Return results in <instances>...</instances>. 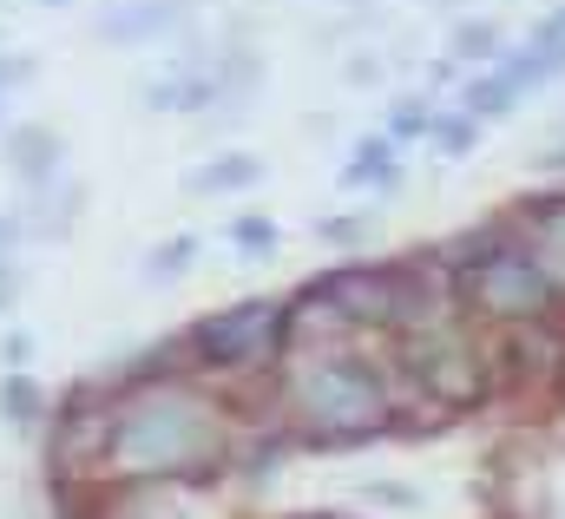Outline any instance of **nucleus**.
Here are the masks:
<instances>
[{"instance_id": "1", "label": "nucleus", "mask_w": 565, "mask_h": 519, "mask_svg": "<svg viewBox=\"0 0 565 519\" xmlns=\"http://www.w3.org/2000/svg\"><path fill=\"white\" fill-rule=\"evenodd\" d=\"M224 447H231V421L204 389L145 382L106 407L99 460L126 487H164V480H198L204 467L224 460Z\"/></svg>"}, {"instance_id": "2", "label": "nucleus", "mask_w": 565, "mask_h": 519, "mask_svg": "<svg viewBox=\"0 0 565 519\" xmlns=\"http://www.w3.org/2000/svg\"><path fill=\"white\" fill-rule=\"evenodd\" d=\"M289 407L309 427V441L322 447H349V441H375L395 421V394L388 375L355 356V349H316L289 369Z\"/></svg>"}, {"instance_id": "3", "label": "nucleus", "mask_w": 565, "mask_h": 519, "mask_svg": "<svg viewBox=\"0 0 565 519\" xmlns=\"http://www.w3.org/2000/svg\"><path fill=\"white\" fill-rule=\"evenodd\" d=\"M454 289L487 322H526V316H540L559 296L553 276L540 269V257L520 244V231H500V237L480 231V237H467L454 251Z\"/></svg>"}, {"instance_id": "4", "label": "nucleus", "mask_w": 565, "mask_h": 519, "mask_svg": "<svg viewBox=\"0 0 565 519\" xmlns=\"http://www.w3.org/2000/svg\"><path fill=\"white\" fill-rule=\"evenodd\" d=\"M302 303H329L335 322H355V329H408L434 316L427 309V276H415L408 263H349V269H329L302 289Z\"/></svg>"}, {"instance_id": "5", "label": "nucleus", "mask_w": 565, "mask_h": 519, "mask_svg": "<svg viewBox=\"0 0 565 519\" xmlns=\"http://www.w3.org/2000/svg\"><path fill=\"white\" fill-rule=\"evenodd\" d=\"M402 369H408V382L422 394H434L440 407H473V401L487 394L480 356H473L467 336H460L454 322H440V316H422V322L402 329Z\"/></svg>"}, {"instance_id": "6", "label": "nucleus", "mask_w": 565, "mask_h": 519, "mask_svg": "<svg viewBox=\"0 0 565 519\" xmlns=\"http://www.w3.org/2000/svg\"><path fill=\"white\" fill-rule=\"evenodd\" d=\"M282 342H289V309L270 303V296H250V303L211 309V316L184 336V349H191L204 369H250V362L277 356Z\"/></svg>"}, {"instance_id": "7", "label": "nucleus", "mask_w": 565, "mask_h": 519, "mask_svg": "<svg viewBox=\"0 0 565 519\" xmlns=\"http://www.w3.org/2000/svg\"><path fill=\"white\" fill-rule=\"evenodd\" d=\"M7 171L26 184V191H46L60 178V131L53 126H20L7 138Z\"/></svg>"}, {"instance_id": "8", "label": "nucleus", "mask_w": 565, "mask_h": 519, "mask_svg": "<svg viewBox=\"0 0 565 519\" xmlns=\"http://www.w3.org/2000/svg\"><path fill=\"white\" fill-rule=\"evenodd\" d=\"M184 13H191V0H132V7H113V13L99 20V33L132 46V40H158V33H171Z\"/></svg>"}, {"instance_id": "9", "label": "nucleus", "mask_w": 565, "mask_h": 519, "mask_svg": "<svg viewBox=\"0 0 565 519\" xmlns=\"http://www.w3.org/2000/svg\"><path fill=\"white\" fill-rule=\"evenodd\" d=\"M520 244L540 257V269L553 276V289H565V204H540V211L520 224Z\"/></svg>"}, {"instance_id": "10", "label": "nucleus", "mask_w": 565, "mask_h": 519, "mask_svg": "<svg viewBox=\"0 0 565 519\" xmlns=\"http://www.w3.org/2000/svg\"><path fill=\"white\" fill-rule=\"evenodd\" d=\"M211 99H217V80H211V73H191V66L145 86V106H151V113H198V106H211Z\"/></svg>"}, {"instance_id": "11", "label": "nucleus", "mask_w": 565, "mask_h": 519, "mask_svg": "<svg viewBox=\"0 0 565 519\" xmlns=\"http://www.w3.org/2000/svg\"><path fill=\"white\" fill-rule=\"evenodd\" d=\"M0 421H7L13 434H33V427L46 421V394H40V382H33L26 369H7V375H0Z\"/></svg>"}, {"instance_id": "12", "label": "nucleus", "mask_w": 565, "mask_h": 519, "mask_svg": "<svg viewBox=\"0 0 565 519\" xmlns=\"http://www.w3.org/2000/svg\"><path fill=\"white\" fill-rule=\"evenodd\" d=\"M342 184H402V165H395V138H362L355 158L342 165Z\"/></svg>"}, {"instance_id": "13", "label": "nucleus", "mask_w": 565, "mask_h": 519, "mask_svg": "<svg viewBox=\"0 0 565 519\" xmlns=\"http://www.w3.org/2000/svg\"><path fill=\"white\" fill-rule=\"evenodd\" d=\"M513 99H520V86L507 80V66H493L487 80H473L467 93H460V106H467V119L480 126V119H507L513 113Z\"/></svg>"}, {"instance_id": "14", "label": "nucleus", "mask_w": 565, "mask_h": 519, "mask_svg": "<svg viewBox=\"0 0 565 519\" xmlns=\"http://www.w3.org/2000/svg\"><path fill=\"white\" fill-rule=\"evenodd\" d=\"M257 178H264V158L231 151V158H217V165H198V171H191V191H244V184H257Z\"/></svg>"}, {"instance_id": "15", "label": "nucleus", "mask_w": 565, "mask_h": 519, "mask_svg": "<svg viewBox=\"0 0 565 519\" xmlns=\"http://www.w3.org/2000/svg\"><path fill=\"white\" fill-rule=\"evenodd\" d=\"M454 53L460 60H500L507 53V27L500 20H460L454 27Z\"/></svg>"}, {"instance_id": "16", "label": "nucleus", "mask_w": 565, "mask_h": 519, "mask_svg": "<svg viewBox=\"0 0 565 519\" xmlns=\"http://www.w3.org/2000/svg\"><path fill=\"white\" fill-rule=\"evenodd\" d=\"M198 257V237H164L151 257H145V283H171V276H184Z\"/></svg>"}, {"instance_id": "17", "label": "nucleus", "mask_w": 565, "mask_h": 519, "mask_svg": "<svg viewBox=\"0 0 565 519\" xmlns=\"http://www.w3.org/2000/svg\"><path fill=\"white\" fill-rule=\"evenodd\" d=\"M427 138H434L440 158H467V151H473V119H467V113H460V119H427Z\"/></svg>"}, {"instance_id": "18", "label": "nucleus", "mask_w": 565, "mask_h": 519, "mask_svg": "<svg viewBox=\"0 0 565 519\" xmlns=\"http://www.w3.org/2000/svg\"><path fill=\"white\" fill-rule=\"evenodd\" d=\"M231 244L264 257V251H277V224H270V218H237V224H231Z\"/></svg>"}, {"instance_id": "19", "label": "nucleus", "mask_w": 565, "mask_h": 519, "mask_svg": "<svg viewBox=\"0 0 565 519\" xmlns=\"http://www.w3.org/2000/svg\"><path fill=\"white\" fill-rule=\"evenodd\" d=\"M427 119H434V113H427V99H402V106L388 113V138H395V145H402V138H422Z\"/></svg>"}, {"instance_id": "20", "label": "nucleus", "mask_w": 565, "mask_h": 519, "mask_svg": "<svg viewBox=\"0 0 565 519\" xmlns=\"http://www.w3.org/2000/svg\"><path fill=\"white\" fill-rule=\"evenodd\" d=\"M362 231H369L362 218H322V224H316V237H322V244H355Z\"/></svg>"}, {"instance_id": "21", "label": "nucleus", "mask_w": 565, "mask_h": 519, "mask_svg": "<svg viewBox=\"0 0 565 519\" xmlns=\"http://www.w3.org/2000/svg\"><path fill=\"white\" fill-rule=\"evenodd\" d=\"M0 362H7V369H26V362H33V336H26V329H7V336H0Z\"/></svg>"}, {"instance_id": "22", "label": "nucleus", "mask_w": 565, "mask_h": 519, "mask_svg": "<svg viewBox=\"0 0 565 519\" xmlns=\"http://www.w3.org/2000/svg\"><path fill=\"white\" fill-rule=\"evenodd\" d=\"M33 73H40V66H33L26 53H0V93H7V86H20V80H33Z\"/></svg>"}, {"instance_id": "23", "label": "nucleus", "mask_w": 565, "mask_h": 519, "mask_svg": "<svg viewBox=\"0 0 565 519\" xmlns=\"http://www.w3.org/2000/svg\"><path fill=\"white\" fill-rule=\"evenodd\" d=\"M20 283H26V276H20V263H7V257H0V309H7L13 296H20Z\"/></svg>"}, {"instance_id": "24", "label": "nucleus", "mask_w": 565, "mask_h": 519, "mask_svg": "<svg viewBox=\"0 0 565 519\" xmlns=\"http://www.w3.org/2000/svg\"><path fill=\"white\" fill-rule=\"evenodd\" d=\"M349 80H355V86H369V80H382V60H349Z\"/></svg>"}, {"instance_id": "25", "label": "nucleus", "mask_w": 565, "mask_h": 519, "mask_svg": "<svg viewBox=\"0 0 565 519\" xmlns=\"http://www.w3.org/2000/svg\"><path fill=\"white\" fill-rule=\"evenodd\" d=\"M13 244H20V218H0V257H7Z\"/></svg>"}, {"instance_id": "26", "label": "nucleus", "mask_w": 565, "mask_h": 519, "mask_svg": "<svg viewBox=\"0 0 565 519\" xmlns=\"http://www.w3.org/2000/svg\"><path fill=\"white\" fill-rule=\"evenodd\" d=\"M533 165H540V171H565V145H553V151H540Z\"/></svg>"}, {"instance_id": "27", "label": "nucleus", "mask_w": 565, "mask_h": 519, "mask_svg": "<svg viewBox=\"0 0 565 519\" xmlns=\"http://www.w3.org/2000/svg\"><path fill=\"white\" fill-rule=\"evenodd\" d=\"M316 519H335V513H316Z\"/></svg>"}, {"instance_id": "28", "label": "nucleus", "mask_w": 565, "mask_h": 519, "mask_svg": "<svg viewBox=\"0 0 565 519\" xmlns=\"http://www.w3.org/2000/svg\"><path fill=\"white\" fill-rule=\"evenodd\" d=\"M53 7H66V0H53Z\"/></svg>"}]
</instances>
